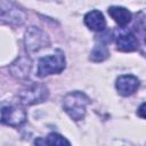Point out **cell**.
Wrapping results in <instances>:
<instances>
[{
  "mask_svg": "<svg viewBox=\"0 0 146 146\" xmlns=\"http://www.w3.org/2000/svg\"><path fill=\"white\" fill-rule=\"evenodd\" d=\"M108 14L120 26H125L131 21V13L124 7H117V6L110 7Z\"/></svg>",
  "mask_w": 146,
  "mask_h": 146,
  "instance_id": "7c38bea8",
  "label": "cell"
},
{
  "mask_svg": "<svg viewBox=\"0 0 146 146\" xmlns=\"http://www.w3.org/2000/svg\"><path fill=\"white\" fill-rule=\"evenodd\" d=\"M115 87L120 95L130 96L139 87V80L133 75H121L117 78Z\"/></svg>",
  "mask_w": 146,
  "mask_h": 146,
  "instance_id": "ba28073f",
  "label": "cell"
},
{
  "mask_svg": "<svg viewBox=\"0 0 146 146\" xmlns=\"http://www.w3.org/2000/svg\"><path fill=\"white\" fill-rule=\"evenodd\" d=\"M31 60L27 57H19L10 65L9 71L16 79H26L31 71Z\"/></svg>",
  "mask_w": 146,
  "mask_h": 146,
  "instance_id": "30bf717a",
  "label": "cell"
},
{
  "mask_svg": "<svg viewBox=\"0 0 146 146\" xmlns=\"http://www.w3.org/2000/svg\"><path fill=\"white\" fill-rule=\"evenodd\" d=\"M138 115L143 119H146V102L143 103L138 108Z\"/></svg>",
  "mask_w": 146,
  "mask_h": 146,
  "instance_id": "9a60e30c",
  "label": "cell"
},
{
  "mask_svg": "<svg viewBox=\"0 0 146 146\" xmlns=\"http://www.w3.org/2000/svg\"><path fill=\"white\" fill-rule=\"evenodd\" d=\"M46 143H47L48 145H70V144H71V143H70L67 139H65L63 136H60V135H58V133H55V132H51V133L48 135Z\"/></svg>",
  "mask_w": 146,
  "mask_h": 146,
  "instance_id": "5bb4252c",
  "label": "cell"
},
{
  "mask_svg": "<svg viewBox=\"0 0 146 146\" xmlns=\"http://www.w3.org/2000/svg\"><path fill=\"white\" fill-rule=\"evenodd\" d=\"M25 13L9 1L1 0V19L13 26L22 25L25 21Z\"/></svg>",
  "mask_w": 146,
  "mask_h": 146,
  "instance_id": "8992f818",
  "label": "cell"
},
{
  "mask_svg": "<svg viewBox=\"0 0 146 146\" xmlns=\"http://www.w3.org/2000/svg\"><path fill=\"white\" fill-rule=\"evenodd\" d=\"M65 68V57L60 50H57L51 56H46L39 59L36 75L44 78L50 74L60 73Z\"/></svg>",
  "mask_w": 146,
  "mask_h": 146,
  "instance_id": "7a4b0ae2",
  "label": "cell"
},
{
  "mask_svg": "<svg viewBox=\"0 0 146 146\" xmlns=\"http://www.w3.org/2000/svg\"><path fill=\"white\" fill-rule=\"evenodd\" d=\"M48 89L43 84H36L33 83L18 94V97L21 99V103L24 105H34L44 102L48 98Z\"/></svg>",
  "mask_w": 146,
  "mask_h": 146,
  "instance_id": "3957f363",
  "label": "cell"
},
{
  "mask_svg": "<svg viewBox=\"0 0 146 146\" xmlns=\"http://www.w3.org/2000/svg\"><path fill=\"white\" fill-rule=\"evenodd\" d=\"M90 103L89 97L81 91H73L65 96L63 107L74 121H79L86 115V107Z\"/></svg>",
  "mask_w": 146,
  "mask_h": 146,
  "instance_id": "6da1fadb",
  "label": "cell"
},
{
  "mask_svg": "<svg viewBox=\"0 0 146 146\" xmlns=\"http://www.w3.org/2000/svg\"><path fill=\"white\" fill-rule=\"evenodd\" d=\"M24 42H25L26 50L30 52L38 51V50L49 46V39H48L47 34L42 30H40L39 27H35V26H31L26 30Z\"/></svg>",
  "mask_w": 146,
  "mask_h": 146,
  "instance_id": "277c9868",
  "label": "cell"
},
{
  "mask_svg": "<svg viewBox=\"0 0 146 146\" xmlns=\"http://www.w3.org/2000/svg\"><path fill=\"white\" fill-rule=\"evenodd\" d=\"M133 33L137 39L140 52L146 56V9L137 14L133 24Z\"/></svg>",
  "mask_w": 146,
  "mask_h": 146,
  "instance_id": "52a82bcc",
  "label": "cell"
},
{
  "mask_svg": "<svg viewBox=\"0 0 146 146\" xmlns=\"http://www.w3.org/2000/svg\"><path fill=\"white\" fill-rule=\"evenodd\" d=\"M26 121V112L17 105H3L1 107V122L10 127H18Z\"/></svg>",
  "mask_w": 146,
  "mask_h": 146,
  "instance_id": "5b68a950",
  "label": "cell"
},
{
  "mask_svg": "<svg viewBox=\"0 0 146 146\" xmlns=\"http://www.w3.org/2000/svg\"><path fill=\"white\" fill-rule=\"evenodd\" d=\"M84 24L92 31H103L106 26V21L100 11L91 10L84 16Z\"/></svg>",
  "mask_w": 146,
  "mask_h": 146,
  "instance_id": "8fae6325",
  "label": "cell"
},
{
  "mask_svg": "<svg viewBox=\"0 0 146 146\" xmlns=\"http://www.w3.org/2000/svg\"><path fill=\"white\" fill-rule=\"evenodd\" d=\"M116 46L122 51H133L138 48V42L130 31H120L116 35Z\"/></svg>",
  "mask_w": 146,
  "mask_h": 146,
  "instance_id": "9c48e42d",
  "label": "cell"
},
{
  "mask_svg": "<svg viewBox=\"0 0 146 146\" xmlns=\"http://www.w3.org/2000/svg\"><path fill=\"white\" fill-rule=\"evenodd\" d=\"M110 56V51L107 49V47L103 43L100 44H96L90 54V59L92 62H103L105 60L107 57Z\"/></svg>",
  "mask_w": 146,
  "mask_h": 146,
  "instance_id": "4fadbf2b",
  "label": "cell"
}]
</instances>
